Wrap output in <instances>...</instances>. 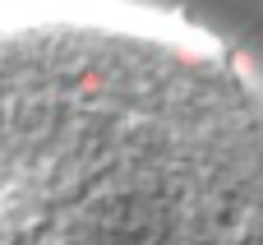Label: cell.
Segmentation results:
<instances>
[{
    "instance_id": "cell-1",
    "label": "cell",
    "mask_w": 263,
    "mask_h": 245,
    "mask_svg": "<svg viewBox=\"0 0 263 245\" xmlns=\"http://www.w3.org/2000/svg\"><path fill=\"white\" fill-rule=\"evenodd\" d=\"M0 245H263V74L153 0H0Z\"/></svg>"
}]
</instances>
